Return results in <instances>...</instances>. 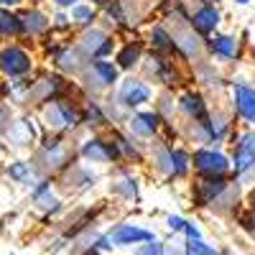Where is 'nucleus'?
<instances>
[{"mask_svg": "<svg viewBox=\"0 0 255 255\" xmlns=\"http://www.w3.org/2000/svg\"><path fill=\"white\" fill-rule=\"evenodd\" d=\"M230 3H232V5H240V8H245V5H253L255 0H230Z\"/></svg>", "mask_w": 255, "mask_h": 255, "instance_id": "46", "label": "nucleus"}, {"mask_svg": "<svg viewBox=\"0 0 255 255\" xmlns=\"http://www.w3.org/2000/svg\"><path fill=\"white\" fill-rule=\"evenodd\" d=\"M67 13H69V20H72L74 33H77V31H84V28H92L95 23H100V10H97L95 5H90L87 0H82V3L72 5Z\"/></svg>", "mask_w": 255, "mask_h": 255, "instance_id": "33", "label": "nucleus"}, {"mask_svg": "<svg viewBox=\"0 0 255 255\" xmlns=\"http://www.w3.org/2000/svg\"><path fill=\"white\" fill-rule=\"evenodd\" d=\"M120 77L123 74L113 64V59H95L77 77V87L84 97H100L102 100L105 95H110L118 87Z\"/></svg>", "mask_w": 255, "mask_h": 255, "instance_id": "9", "label": "nucleus"}, {"mask_svg": "<svg viewBox=\"0 0 255 255\" xmlns=\"http://www.w3.org/2000/svg\"><path fill=\"white\" fill-rule=\"evenodd\" d=\"M230 181H232V176H225V179H194V181H191V186H189L191 207L209 209V204L227 189Z\"/></svg>", "mask_w": 255, "mask_h": 255, "instance_id": "28", "label": "nucleus"}, {"mask_svg": "<svg viewBox=\"0 0 255 255\" xmlns=\"http://www.w3.org/2000/svg\"><path fill=\"white\" fill-rule=\"evenodd\" d=\"M20 36H23V31H20L18 13H13L8 8H0V41L10 44V41H18Z\"/></svg>", "mask_w": 255, "mask_h": 255, "instance_id": "35", "label": "nucleus"}, {"mask_svg": "<svg viewBox=\"0 0 255 255\" xmlns=\"http://www.w3.org/2000/svg\"><path fill=\"white\" fill-rule=\"evenodd\" d=\"M186 255H189V253H186Z\"/></svg>", "mask_w": 255, "mask_h": 255, "instance_id": "50", "label": "nucleus"}, {"mask_svg": "<svg viewBox=\"0 0 255 255\" xmlns=\"http://www.w3.org/2000/svg\"><path fill=\"white\" fill-rule=\"evenodd\" d=\"M153 110L163 118L166 125H174L176 123V92H168V90H158L153 97Z\"/></svg>", "mask_w": 255, "mask_h": 255, "instance_id": "34", "label": "nucleus"}, {"mask_svg": "<svg viewBox=\"0 0 255 255\" xmlns=\"http://www.w3.org/2000/svg\"><path fill=\"white\" fill-rule=\"evenodd\" d=\"M163 255H186V248H181V245H163Z\"/></svg>", "mask_w": 255, "mask_h": 255, "instance_id": "43", "label": "nucleus"}, {"mask_svg": "<svg viewBox=\"0 0 255 255\" xmlns=\"http://www.w3.org/2000/svg\"><path fill=\"white\" fill-rule=\"evenodd\" d=\"M243 207L250 212V215H255V184H250L245 189V194H243Z\"/></svg>", "mask_w": 255, "mask_h": 255, "instance_id": "41", "label": "nucleus"}, {"mask_svg": "<svg viewBox=\"0 0 255 255\" xmlns=\"http://www.w3.org/2000/svg\"><path fill=\"white\" fill-rule=\"evenodd\" d=\"M108 191L110 197L125 202V204H135L140 199V179L135 174L133 166H113V174L108 181Z\"/></svg>", "mask_w": 255, "mask_h": 255, "instance_id": "23", "label": "nucleus"}, {"mask_svg": "<svg viewBox=\"0 0 255 255\" xmlns=\"http://www.w3.org/2000/svg\"><path fill=\"white\" fill-rule=\"evenodd\" d=\"M243 194H245V189L232 179L227 184V189L209 204V212H212V215H217V217H235V212L243 207Z\"/></svg>", "mask_w": 255, "mask_h": 255, "instance_id": "32", "label": "nucleus"}, {"mask_svg": "<svg viewBox=\"0 0 255 255\" xmlns=\"http://www.w3.org/2000/svg\"><path fill=\"white\" fill-rule=\"evenodd\" d=\"M20 18V31L26 38H36L44 41L46 36H51V15L41 8H26L23 13H18Z\"/></svg>", "mask_w": 255, "mask_h": 255, "instance_id": "31", "label": "nucleus"}, {"mask_svg": "<svg viewBox=\"0 0 255 255\" xmlns=\"http://www.w3.org/2000/svg\"><path fill=\"white\" fill-rule=\"evenodd\" d=\"M51 44H46V59L51 64V69L69 77V79H77L82 74V69L90 64V59L79 51V46L74 44V38L69 41L67 36L64 38H56L54 33L49 36Z\"/></svg>", "mask_w": 255, "mask_h": 255, "instance_id": "10", "label": "nucleus"}, {"mask_svg": "<svg viewBox=\"0 0 255 255\" xmlns=\"http://www.w3.org/2000/svg\"><path fill=\"white\" fill-rule=\"evenodd\" d=\"M82 100L84 95L77 87V79H69L54 69H44V72H33V77H28V100L26 105H33V108H41L46 102L54 100Z\"/></svg>", "mask_w": 255, "mask_h": 255, "instance_id": "4", "label": "nucleus"}, {"mask_svg": "<svg viewBox=\"0 0 255 255\" xmlns=\"http://www.w3.org/2000/svg\"><path fill=\"white\" fill-rule=\"evenodd\" d=\"M153 97H156V87L151 82H145L140 74H123L118 87L108 95V100L125 115L148 108L153 102Z\"/></svg>", "mask_w": 255, "mask_h": 255, "instance_id": "8", "label": "nucleus"}, {"mask_svg": "<svg viewBox=\"0 0 255 255\" xmlns=\"http://www.w3.org/2000/svg\"><path fill=\"white\" fill-rule=\"evenodd\" d=\"M145 54L148 51H145L143 38H138L133 33V36H128L125 41H118V49L113 54V64L120 69V74H138Z\"/></svg>", "mask_w": 255, "mask_h": 255, "instance_id": "26", "label": "nucleus"}, {"mask_svg": "<svg viewBox=\"0 0 255 255\" xmlns=\"http://www.w3.org/2000/svg\"><path fill=\"white\" fill-rule=\"evenodd\" d=\"M5 176L10 181H15V184H31V181L38 179L36 171H33V166H31V161H10L5 166Z\"/></svg>", "mask_w": 255, "mask_h": 255, "instance_id": "36", "label": "nucleus"}, {"mask_svg": "<svg viewBox=\"0 0 255 255\" xmlns=\"http://www.w3.org/2000/svg\"><path fill=\"white\" fill-rule=\"evenodd\" d=\"M79 255H102L100 250H95V248H87V250H82Z\"/></svg>", "mask_w": 255, "mask_h": 255, "instance_id": "47", "label": "nucleus"}, {"mask_svg": "<svg viewBox=\"0 0 255 255\" xmlns=\"http://www.w3.org/2000/svg\"><path fill=\"white\" fill-rule=\"evenodd\" d=\"M3 135L8 140V145L13 148H36V143L41 140V128L36 123L33 115H20L8 120V125L3 128Z\"/></svg>", "mask_w": 255, "mask_h": 255, "instance_id": "25", "label": "nucleus"}, {"mask_svg": "<svg viewBox=\"0 0 255 255\" xmlns=\"http://www.w3.org/2000/svg\"><path fill=\"white\" fill-rule=\"evenodd\" d=\"M74 44L79 46V51L90 61H95V59H113V54L118 49V36L113 31H108L102 23H95L92 28L77 31L74 33Z\"/></svg>", "mask_w": 255, "mask_h": 255, "instance_id": "13", "label": "nucleus"}, {"mask_svg": "<svg viewBox=\"0 0 255 255\" xmlns=\"http://www.w3.org/2000/svg\"><path fill=\"white\" fill-rule=\"evenodd\" d=\"M143 44H145V51H148V54L176 56V54H174V33H171V26L163 23V20H153V23L145 26Z\"/></svg>", "mask_w": 255, "mask_h": 255, "instance_id": "27", "label": "nucleus"}, {"mask_svg": "<svg viewBox=\"0 0 255 255\" xmlns=\"http://www.w3.org/2000/svg\"><path fill=\"white\" fill-rule=\"evenodd\" d=\"M26 0H0V8H8V10H13V8H20Z\"/></svg>", "mask_w": 255, "mask_h": 255, "instance_id": "44", "label": "nucleus"}, {"mask_svg": "<svg viewBox=\"0 0 255 255\" xmlns=\"http://www.w3.org/2000/svg\"><path fill=\"white\" fill-rule=\"evenodd\" d=\"M77 161V140L67 138V135H54V133H44L41 140L33 148V158L31 166L38 179H56L59 174H64L67 168Z\"/></svg>", "mask_w": 255, "mask_h": 255, "instance_id": "2", "label": "nucleus"}, {"mask_svg": "<svg viewBox=\"0 0 255 255\" xmlns=\"http://www.w3.org/2000/svg\"><path fill=\"white\" fill-rule=\"evenodd\" d=\"M191 174H194V179H225V176H232L230 153L222 145H197V148H191Z\"/></svg>", "mask_w": 255, "mask_h": 255, "instance_id": "11", "label": "nucleus"}, {"mask_svg": "<svg viewBox=\"0 0 255 255\" xmlns=\"http://www.w3.org/2000/svg\"><path fill=\"white\" fill-rule=\"evenodd\" d=\"M54 184L67 194H84V191H90L100 184V171L82 161H74L67 171L54 179Z\"/></svg>", "mask_w": 255, "mask_h": 255, "instance_id": "20", "label": "nucleus"}, {"mask_svg": "<svg viewBox=\"0 0 255 255\" xmlns=\"http://www.w3.org/2000/svg\"><path fill=\"white\" fill-rule=\"evenodd\" d=\"M186 23L202 38H209V36H215L222 26V8L217 5V0H199V3L189 10Z\"/></svg>", "mask_w": 255, "mask_h": 255, "instance_id": "24", "label": "nucleus"}, {"mask_svg": "<svg viewBox=\"0 0 255 255\" xmlns=\"http://www.w3.org/2000/svg\"><path fill=\"white\" fill-rule=\"evenodd\" d=\"M156 240V232L153 230H148L138 222H118L113 225L108 232H102V235H97L95 240V250H113V248H138L143 243H151Z\"/></svg>", "mask_w": 255, "mask_h": 255, "instance_id": "12", "label": "nucleus"}, {"mask_svg": "<svg viewBox=\"0 0 255 255\" xmlns=\"http://www.w3.org/2000/svg\"><path fill=\"white\" fill-rule=\"evenodd\" d=\"M33 72H36V59L26 46L15 44V41L0 46V74L3 77L28 79V77H33Z\"/></svg>", "mask_w": 255, "mask_h": 255, "instance_id": "16", "label": "nucleus"}, {"mask_svg": "<svg viewBox=\"0 0 255 255\" xmlns=\"http://www.w3.org/2000/svg\"><path fill=\"white\" fill-rule=\"evenodd\" d=\"M140 77L145 82H151L153 87L168 90V92H179L186 87V72L184 64L176 56H158V54H145L143 64H140Z\"/></svg>", "mask_w": 255, "mask_h": 255, "instance_id": "6", "label": "nucleus"}, {"mask_svg": "<svg viewBox=\"0 0 255 255\" xmlns=\"http://www.w3.org/2000/svg\"><path fill=\"white\" fill-rule=\"evenodd\" d=\"M238 130V120L232 118L230 108H212L204 120L197 123H179L181 143L191 145H225L230 143L232 133Z\"/></svg>", "mask_w": 255, "mask_h": 255, "instance_id": "3", "label": "nucleus"}, {"mask_svg": "<svg viewBox=\"0 0 255 255\" xmlns=\"http://www.w3.org/2000/svg\"><path fill=\"white\" fill-rule=\"evenodd\" d=\"M163 125H166L163 118H161L153 108H143V110H135V113H128L120 128H123L128 135H133L135 140L151 143V140L161 138Z\"/></svg>", "mask_w": 255, "mask_h": 255, "instance_id": "17", "label": "nucleus"}, {"mask_svg": "<svg viewBox=\"0 0 255 255\" xmlns=\"http://www.w3.org/2000/svg\"><path fill=\"white\" fill-rule=\"evenodd\" d=\"M31 202L36 204V209L44 212L46 217H54L64 209V199L56 194L51 179H38V181L31 184Z\"/></svg>", "mask_w": 255, "mask_h": 255, "instance_id": "30", "label": "nucleus"}, {"mask_svg": "<svg viewBox=\"0 0 255 255\" xmlns=\"http://www.w3.org/2000/svg\"><path fill=\"white\" fill-rule=\"evenodd\" d=\"M171 33H174V54L181 64H189L194 67L202 59H207V51H204V38L199 33L191 31L189 23H176L171 26Z\"/></svg>", "mask_w": 255, "mask_h": 255, "instance_id": "19", "label": "nucleus"}, {"mask_svg": "<svg viewBox=\"0 0 255 255\" xmlns=\"http://www.w3.org/2000/svg\"><path fill=\"white\" fill-rule=\"evenodd\" d=\"M153 3H158V0H153Z\"/></svg>", "mask_w": 255, "mask_h": 255, "instance_id": "49", "label": "nucleus"}, {"mask_svg": "<svg viewBox=\"0 0 255 255\" xmlns=\"http://www.w3.org/2000/svg\"><path fill=\"white\" fill-rule=\"evenodd\" d=\"M49 3L56 8V10H69L72 5H77V3H82V0H49Z\"/></svg>", "mask_w": 255, "mask_h": 255, "instance_id": "42", "label": "nucleus"}, {"mask_svg": "<svg viewBox=\"0 0 255 255\" xmlns=\"http://www.w3.org/2000/svg\"><path fill=\"white\" fill-rule=\"evenodd\" d=\"M135 255H163V243H158V240L143 243L135 248Z\"/></svg>", "mask_w": 255, "mask_h": 255, "instance_id": "38", "label": "nucleus"}, {"mask_svg": "<svg viewBox=\"0 0 255 255\" xmlns=\"http://www.w3.org/2000/svg\"><path fill=\"white\" fill-rule=\"evenodd\" d=\"M204 51L207 59L215 61L217 67H230L243 59V41L238 33H222L217 31L215 36L204 38Z\"/></svg>", "mask_w": 255, "mask_h": 255, "instance_id": "18", "label": "nucleus"}, {"mask_svg": "<svg viewBox=\"0 0 255 255\" xmlns=\"http://www.w3.org/2000/svg\"><path fill=\"white\" fill-rule=\"evenodd\" d=\"M87 3H90V5H95L97 10H102L105 5H108V3H110V0H87Z\"/></svg>", "mask_w": 255, "mask_h": 255, "instance_id": "45", "label": "nucleus"}, {"mask_svg": "<svg viewBox=\"0 0 255 255\" xmlns=\"http://www.w3.org/2000/svg\"><path fill=\"white\" fill-rule=\"evenodd\" d=\"M230 166L232 179L243 189L255 184V130L253 128H238L230 138Z\"/></svg>", "mask_w": 255, "mask_h": 255, "instance_id": "7", "label": "nucleus"}, {"mask_svg": "<svg viewBox=\"0 0 255 255\" xmlns=\"http://www.w3.org/2000/svg\"><path fill=\"white\" fill-rule=\"evenodd\" d=\"M209 110H212V102H209V97H207L204 90L186 84L184 90L176 92V115L181 118V123L204 120L209 115Z\"/></svg>", "mask_w": 255, "mask_h": 255, "instance_id": "21", "label": "nucleus"}, {"mask_svg": "<svg viewBox=\"0 0 255 255\" xmlns=\"http://www.w3.org/2000/svg\"><path fill=\"white\" fill-rule=\"evenodd\" d=\"M3 153H5V143L0 140V158H3Z\"/></svg>", "mask_w": 255, "mask_h": 255, "instance_id": "48", "label": "nucleus"}, {"mask_svg": "<svg viewBox=\"0 0 255 255\" xmlns=\"http://www.w3.org/2000/svg\"><path fill=\"white\" fill-rule=\"evenodd\" d=\"M38 120H41V128L46 133H54V135H77L82 130V108H79V100L74 97H67V100H54V102H46L38 108Z\"/></svg>", "mask_w": 255, "mask_h": 255, "instance_id": "5", "label": "nucleus"}, {"mask_svg": "<svg viewBox=\"0 0 255 255\" xmlns=\"http://www.w3.org/2000/svg\"><path fill=\"white\" fill-rule=\"evenodd\" d=\"M181 235L186 238V243H191V240H204L202 238V227L197 225V222H186V227H184V232H181Z\"/></svg>", "mask_w": 255, "mask_h": 255, "instance_id": "39", "label": "nucleus"}, {"mask_svg": "<svg viewBox=\"0 0 255 255\" xmlns=\"http://www.w3.org/2000/svg\"><path fill=\"white\" fill-rule=\"evenodd\" d=\"M79 108H82V130L105 133L108 128H113V123L108 118V110H105V100H100V97H82Z\"/></svg>", "mask_w": 255, "mask_h": 255, "instance_id": "29", "label": "nucleus"}, {"mask_svg": "<svg viewBox=\"0 0 255 255\" xmlns=\"http://www.w3.org/2000/svg\"><path fill=\"white\" fill-rule=\"evenodd\" d=\"M77 161L92 168H110L118 166V153L105 133H87L82 140H77Z\"/></svg>", "mask_w": 255, "mask_h": 255, "instance_id": "14", "label": "nucleus"}, {"mask_svg": "<svg viewBox=\"0 0 255 255\" xmlns=\"http://www.w3.org/2000/svg\"><path fill=\"white\" fill-rule=\"evenodd\" d=\"M186 217H181V215H168L166 217V227L171 230V232H184V227H186Z\"/></svg>", "mask_w": 255, "mask_h": 255, "instance_id": "40", "label": "nucleus"}, {"mask_svg": "<svg viewBox=\"0 0 255 255\" xmlns=\"http://www.w3.org/2000/svg\"><path fill=\"white\" fill-rule=\"evenodd\" d=\"M230 92V113L238 120L240 128H253L255 130V84L245 79H232L227 84Z\"/></svg>", "mask_w": 255, "mask_h": 255, "instance_id": "15", "label": "nucleus"}, {"mask_svg": "<svg viewBox=\"0 0 255 255\" xmlns=\"http://www.w3.org/2000/svg\"><path fill=\"white\" fill-rule=\"evenodd\" d=\"M145 163L158 179L168 184L186 181L191 176V148L184 143H168L163 138H156L145 148Z\"/></svg>", "mask_w": 255, "mask_h": 255, "instance_id": "1", "label": "nucleus"}, {"mask_svg": "<svg viewBox=\"0 0 255 255\" xmlns=\"http://www.w3.org/2000/svg\"><path fill=\"white\" fill-rule=\"evenodd\" d=\"M184 248H186L189 255H222L217 245H209V243H204V240H191V243H186Z\"/></svg>", "mask_w": 255, "mask_h": 255, "instance_id": "37", "label": "nucleus"}, {"mask_svg": "<svg viewBox=\"0 0 255 255\" xmlns=\"http://www.w3.org/2000/svg\"><path fill=\"white\" fill-rule=\"evenodd\" d=\"M105 135L110 138L115 153H118V163L120 166H143L145 163V148H143V143L135 140L133 135H128L120 125L108 128Z\"/></svg>", "mask_w": 255, "mask_h": 255, "instance_id": "22", "label": "nucleus"}]
</instances>
